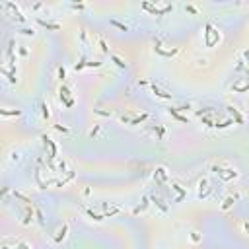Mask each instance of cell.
<instances>
[{"label": "cell", "mask_w": 249, "mask_h": 249, "mask_svg": "<svg viewBox=\"0 0 249 249\" xmlns=\"http://www.w3.org/2000/svg\"><path fill=\"white\" fill-rule=\"evenodd\" d=\"M152 90H154V94H156L158 97H164V99H169V97H171L169 94H166V92H162V90H160V88H156V86L152 88Z\"/></svg>", "instance_id": "obj_1"}, {"label": "cell", "mask_w": 249, "mask_h": 249, "mask_svg": "<svg viewBox=\"0 0 249 249\" xmlns=\"http://www.w3.org/2000/svg\"><path fill=\"white\" fill-rule=\"evenodd\" d=\"M113 61H115L117 64H119V66H125V62H121V61H119V58H117V56H113Z\"/></svg>", "instance_id": "obj_2"}, {"label": "cell", "mask_w": 249, "mask_h": 249, "mask_svg": "<svg viewBox=\"0 0 249 249\" xmlns=\"http://www.w3.org/2000/svg\"><path fill=\"white\" fill-rule=\"evenodd\" d=\"M58 76H61V80H64V68H61V70H58Z\"/></svg>", "instance_id": "obj_3"}]
</instances>
